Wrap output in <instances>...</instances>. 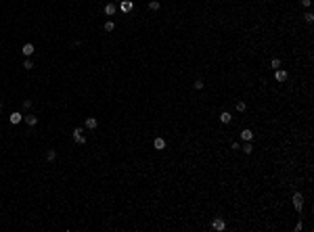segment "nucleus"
Returning a JSON list of instances; mask_svg holds the SVG:
<instances>
[{
  "label": "nucleus",
  "instance_id": "1",
  "mask_svg": "<svg viewBox=\"0 0 314 232\" xmlns=\"http://www.w3.org/2000/svg\"><path fill=\"white\" fill-rule=\"evenodd\" d=\"M74 140H76L78 144H84V142H86V136H84V130H82V128H76V130H74Z\"/></svg>",
  "mask_w": 314,
  "mask_h": 232
},
{
  "label": "nucleus",
  "instance_id": "2",
  "mask_svg": "<svg viewBox=\"0 0 314 232\" xmlns=\"http://www.w3.org/2000/svg\"><path fill=\"white\" fill-rule=\"evenodd\" d=\"M293 207H295V211H302V209H304V197H302L300 192L293 195Z\"/></svg>",
  "mask_w": 314,
  "mask_h": 232
},
{
  "label": "nucleus",
  "instance_id": "3",
  "mask_svg": "<svg viewBox=\"0 0 314 232\" xmlns=\"http://www.w3.org/2000/svg\"><path fill=\"white\" fill-rule=\"evenodd\" d=\"M211 226H214V230H218V232H222V230L226 228L224 220H220V218H218V220H214V222H211Z\"/></svg>",
  "mask_w": 314,
  "mask_h": 232
},
{
  "label": "nucleus",
  "instance_id": "4",
  "mask_svg": "<svg viewBox=\"0 0 314 232\" xmlns=\"http://www.w3.org/2000/svg\"><path fill=\"white\" fill-rule=\"evenodd\" d=\"M21 52L25 55V57H32V55H34V44H30V42H27V44H23Z\"/></svg>",
  "mask_w": 314,
  "mask_h": 232
},
{
  "label": "nucleus",
  "instance_id": "5",
  "mask_svg": "<svg viewBox=\"0 0 314 232\" xmlns=\"http://www.w3.org/2000/svg\"><path fill=\"white\" fill-rule=\"evenodd\" d=\"M21 119H23V117H21V113H17V111H15V113H11V115H9V121H11V124H13V126H17V124H19V121H21Z\"/></svg>",
  "mask_w": 314,
  "mask_h": 232
},
{
  "label": "nucleus",
  "instance_id": "6",
  "mask_svg": "<svg viewBox=\"0 0 314 232\" xmlns=\"http://www.w3.org/2000/svg\"><path fill=\"white\" fill-rule=\"evenodd\" d=\"M96 126H99V119H96V117H88V119H86V128H88V130H94Z\"/></svg>",
  "mask_w": 314,
  "mask_h": 232
},
{
  "label": "nucleus",
  "instance_id": "7",
  "mask_svg": "<svg viewBox=\"0 0 314 232\" xmlns=\"http://www.w3.org/2000/svg\"><path fill=\"white\" fill-rule=\"evenodd\" d=\"M241 138H243L245 142H251V140H253V134H251V130H243V132H241Z\"/></svg>",
  "mask_w": 314,
  "mask_h": 232
},
{
  "label": "nucleus",
  "instance_id": "8",
  "mask_svg": "<svg viewBox=\"0 0 314 232\" xmlns=\"http://www.w3.org/2000/svg\"><path fill=\"white\" fill-rule=\"evenodd\" d=\"M230 119H232V115H230L228 111H222V113H220V121H222V124H230Z\"/></svg>",
  "mask_w": 314,
  "mask_h": 232
},
{
  "label": "nucleus",
  "instance_id": "9",
  "mask_svg": "<svg viewBox=\"0 0 314 232\" xmlns=\"http://www.w3.org/2000/svg\"><path fill=\"white\" fill-rule=\"evenodd\" d=\"M276 82H285L287 80V71H285V69H276Z\"/></svg>",
  "mask_w": 314,
  "mask_h": 232
},
{
  "label": "nucleus",
  "instance_id": "10",
  "mask_svg": "<svg viewBox=\"0 0 314 232\" xmlns=\"http://www.w3.org/2000/svg\"><path fill=\"white\" fill-rule=\"evenodd\" d=\"M153 147H155L157 151H161V149H165V140H163V138H155V140H153Z\"/></svg>",
  "mask_w": 314,
  "mask_h": 232
},
{
  "label": "nucleus",
  "instance_id": "11",
  "mask_svg": "<svg viewBox=\"0 0 314 232\" xmlns=\"http://www.w3.org/2000/svg\"><path fill=\"white\" fill-rule=\"evenodd\" d=\"M115 13H117V6H115V4H107V6H105V15L111 17V15H115Z\"/></svg>",
  "mask_w": 314,
  "mask_h": 232
},
{
  "label": "nucleus",
  "instance_id": "12",
  "mask_svg": "<svg viewBox=\"0 0 314 232\" xmlns=\"http://www.w3.org/2000/svg\"><path fill=\"white\" fill-rule=\"evenodd\" d=\"M25 124H27V126H32V128H34V126H36V124H38V117H34V115H27V117H25Z\"/></svg>",
  "mask_w": 314,
  "mask_h": 232
},
{
  "label": "nucleus",
  "instance_id": "13",
  "mask_svg": "<svg viewBox=\"0 0 314 232\" xmlns=\"http://www.w3.org/2000/svg\"><path fill=\"white\" fill-rule=\"evenodd\" d=\"M103 29H105V32H113V29H115V25H113V21H107V23H105V25H103Z\"/></svg>",
  "mask_w": 314,
  "mask_h": 232
},
{
  "label": "nucleus",
  "instance_id": "14",
  "mask_svg": "<svg viewBox=\"0 0 314 232\" xmlns=\"http://www.w3.org/2000/svg\"><path fill=\"white\" fill-rule=\"evenodd\" d=\"M270 67H272V69H281V59H272V61H270Z\"/></svg>",
  "mask_w": 314,
  "mask_h": 232
},
{
  "label": "nucleus",
  "instance_id": "15",
  "mask_svg": "<svg viewBox=\"0 0 314 232\" xmlns=\"http://www.w3.org/2000/svg\"><path fill=\"white\" fill-rule=\"evenodd\" d=\"M251 151H253V149H251V142H245V144H243V153H245V155H251Z\"/></svg>",
  "mask_w": 314,
  "mask_h": 232
},
{
  "label": "nucleus",
  "instance_id": "16",
  "mask_svg": "<svg viewBox=\"0 0 314 232\" xmlns=\"http://www.w3.org/2000/svg\"><path fill=\"white\" fill-rule=\"evenodd\" d=\"M149 9H151V11H159V2H157V0H151V2H149Z\"/></svg>",
  "mask_w": 314,
  "mask_h": 232
},
{
  "label": "nucleus",
  "instance_id": "17",
  "mask_svg": "<svg viewBox=\"0 0 314 232\" xmlns=\"http://www.w3.org/2000/svg\"><path fill=\"white\" fill-rule=\"evenodd\" d=\"M245 109H247V105H245L243 101H239V103H237V111H241V113H243Z\"/></svg>",
  "mask_w": 314,
  "mask_h": 232
},
{
  "label": "nucleus",
  "instance_id": "18",
  "mask_svg": "<svg viewBox=\"0 0 314 232\" xmlns=\"http://www.w3.org/2000/svg\"><path fill=\"white\" fill-rule=\"evenodd\" d=\"M23 69H34V63L30 59H25V61H23Z\"/></svg>",
  "mask_w": 314,
  "mask_h": 232
},
{
  "label": "nucleus",
  "instance_id": "19",
  "mask_svg": "<svg viewBox=\"0 0 314 232\" xmlns=\"http://www.w3.org/2000/svg\"><path fill=\"white\" fill-rule=\"evenodd\" d=\"M132 9V2L130 0H126V2H122V11H130Z\"/></svg>",
  "mask_w": 314,
  "mask_h": 232
},
{
  "label": "nucleus",
  "instance_id": "20",
  "mask_svg": "<svg viewBox=\"0 0 314 232\" xmlns=\"http://www.w3.org/2000/svg\"><path fill=\"white\" fill-rule=\"evenodd\" d=\"M304 19H306L308 23H312V21H314V13H310V11H308V13L304 15Z\"/></svg>",
  "mask_w": 314,
  "mask_h": 232
},
{
  "label": "nucleus",
  "instance_id": "21",
  "mask_svg": "<svg viewBox=\"0 0 314 232\" xmlns=\"http://www.w3.org/2000/svg\"><path fill=\"white\" fill-rule=\"evenodd\" d=\"M55 157H57L55 151H48V153H46V159H48V161H55Z\"/></svg>",
  "mask_w": 314,
  "mask_h": 232
},
{
  "label": "nucleus",
  "instance_id": "22",
  "mask_svg": "<svg viewBox=\"0 0 314 232\" xmlns=\"http://www.w3.org/2000/svg\"><path fill=\"white\" fill-rule=\"evenodd\" d=\"M193 86H195V90H201V88H203V82H201V80H197Z\"/></svg>",
  "mask_w": 314,
  "mask_h": 232
},
{
  "label": "nucleus",
  "instance_id": "23",
  "mask_svg": "<svg viewBox=\"0 0 314 232\" xmlns=\"http://www.w3.org/2000/svg\"><path fill=\"white\" fill-rule=\"evenodd\" d=\"M302 4H304V6H310V4H312V0H302Z\"/></svg>",
  "mask_w": 314,
  "mask_h": 232
}]
</instances>
